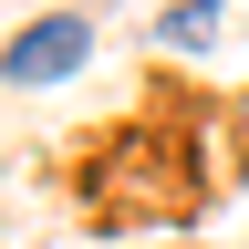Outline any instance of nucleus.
I'll return each instance as SVG.
<instances>
[{
  "label": "nucleus",
  "mask_w": 249,
  "mask_h": 249,
  "mask_svg": "<svg viewBox=\"0 0 249 249\" xmlns=\"http://www.w3.org/2000/svg\"><path fill=\"white\" fill-rule=\"evenodd\" d=\"M83 62V21H52V31H21L11 42V83H42V73H73Z\"/></svg>",
  "instance_id": "f257e3e1"
}]
</instances>
